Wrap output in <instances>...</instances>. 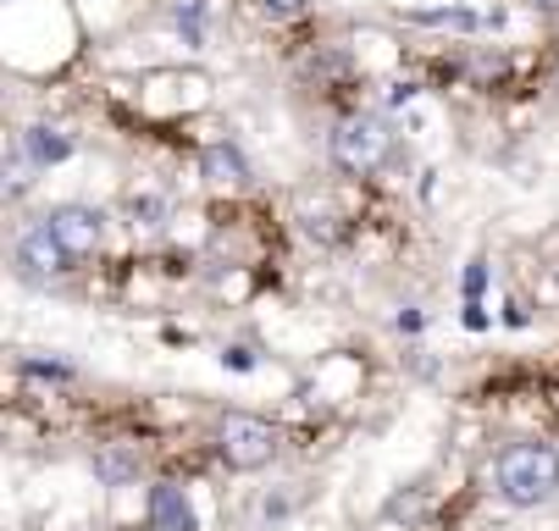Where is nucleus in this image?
I'll return each mask as SVG.
<instances>
[{
	"label": "nucleus",
	"mask_w": 559,
	"mask_h": 531,
	"mask_svg": "<svg viewBox=\"0 0 559 531\" xmlns=\"http://www.w3.org/2000/svg\"><path fill=\"white\" fill-rule=\"evenodd\" d=\"M493 487L510 509H537L559 493V448L543 437H521L510 448H499L493 460Z\"/></svg>",
	"instance_id": "nucleus-1"
},
{
	"label": "nucleus",
	"mask_w": 559,
	"mask_h": 531,
	"mask_svg": "<svg viewBox=\"0 0 559 531\" xmlns=\"http://www.w3.org/2000/svg\"><path fill=\"white\" fill-rule=\"evenodd\" d=\"M388 156H393V128H388V117H377L366 106L344 111L328 133V161L344 178H377L388 167Z\"/></svg>",
	"instance_id": "nucleus-2"
},
{
	"label": "nucleus",
	"mask_w": 559,
	"mask_h": 531,
	"mask_svg": "<svg viewBox=\"0 0 559 531\" xmlns=\"http://www.w3.org/2000/svg\"><path fill=\"white\" fill-rule=\"evenodd\" d=\"M277 426L266 415H250V410H227L216 421V454L227 460V471H266L277 460Z\"/></svg>",
	"instance_id": "nucleus-3"
},
{
	"label": "nucleus",
	"mask_w": 559,
	"mask_h": 531,
	"mask_svg": "<svg viewBox=\"0 0 559 531\" xmlns=\"http://www.w3.org/2000/svg\"><path fill=\"white\" fill-rule=\"evenodd\" d=\"M12 261H17V277H23V282H39V288H50V282H61V277L78 271V261L67 255V244L56 239V227H50L45 216L23 221Z\"/></svg>",
	"instance_id": "nucleus-4"
},
{
	"label": "nucleus",
	"mask_w": 559,
	"mask_h": 531,
	"mask_svg": "<svg viewBox=\"0 0 559 531\" xmlns=\"http://www.w3.org/2000/svg\"><path fill=\"white\" fill-rule=\"evenodd\" d=\"M45 221L56 227V239L67 244V255H72L78 266L100 261V250H106V216H100L95 205L67 200V205H50V210H45Z\"/></svg>",
	"instance_id": "nucleus-5"
},
{
	"label": "nucleus",
	"mask_w": 559,
	"mask_h": 531,
	"mask_svg": "<svg viewBox=\"0 0 559 531\" xmlns=\"http://www.w3.org/2000/svg\"><path fill=\"white\" fill-rule=\"evenodd\" d=\"M200 178L222 194H238V189H250V161H245V149H238L233 138H211L200 149Z\"/></svg>",
	"instance_id": "nucleus-6"
},
{
	"label": "nucleus",
	"mask_w": 559,
	"mask_h": 531,
	"mask_svg": "<svg viewBox=\"0 0 559 531\" xmlns=\"http://www.w3.org/2000/svg\"><path fill=\"white\" fill-rule=\"evenodd\" d=\"M144 520H150V531H200L194 504H189V493H183L178 482H155V487H150Z\"/></svg>",
	"instance_id": "nucleus-7"
},
{
	"label": "nucleus",
	"mask_w": 559,
	"mask_h": 531,
	"mask_svg": "<svg viewBox=\"0 0 559 531\" xmlns=\"http://www.w3.org/2000/svg\"><path fill=\"white\" fill-rule=\"evenodd\" d=\"M17 149H23V156L45 172V167H61L78 144H72V133H67V128H56V122H34V128H23V133H17Z\"/></svg>",
	"instance_id": "nucleus-8"
},
{
	"label": "nucleus",
	"mask_w": 559,
	"mask_h": 531,
	"mask_svg": "<svg viewBox=\"0 0 559 531\" xmlns=\"http://www.w3.org/2000/svg\"><path fill=\"white\" fill-rule=\"evenodd\" d=\"M405 23H416V28H454V34L493 28L488 12H471V7H421V12H405Z\"/></svg>",
	"instance_id": "nucleus-9"
},
{
	"label": "nucleus",
	"mask_w": 559,
	"mask_h": 531,
	"mask_svg": "<svg viewBox=\"0 0 559 531\" xmlns=\"http://www.w3.org/2000/svg\"><path fill=\"white\" fill-rule=\"evenodd\" d=\"M122 216H128L133 233H162V227L173 221V200L155 194V189H139V194L122 200Z\"/></svg>",
	"instance_id": "nucleus-10"
},
{
	"label": "nucleus",
	"mask_w": 559,
	"mask_h": 531,
	"mask_svg": "<svg viewBox=\"0 0 559 531\" xmlns=\"http://www.w3.org/2000/svg\"><path fill=\"white\" fill-rule=\"evenodd\" d=\"M139 471H144V454L128 448V443H106V448L95 454V476H100L106 487H128V482H139Z\"/></svg>",
	"instance_id": "nucleus-11"
},
{
	"label": "nucleus",
	"mask_w": 559,
	"mask_h": 531,
	"mask_svg": "<svg viewBox=\"0 0 559 531\" xmlns=\"http://www.w3.org/2000/svg\"><path fill=\"white\" fill-rule=\"evenodd\" d=\"M34 161L23 156V149H17V138H12V156H7V200H23L28 189H34Z\"/></svg>",
	"instance_id": "nucleus-12"
},
{
	"label": "nucleus",
	"mask_w": 559,
	"mask_h": 531,
	"mask_svg": "<svg viewBox=\"0 0 559 531\" xmlns=\"http://www.w3.org/2000/svg\"><path fill=\"white\" fill-rule=\"evenodd\" d=\"M17 371H23V376H39V383H72V376H78L67 360H34V354L17 360Z\"/></svg>",
	"instance_id": "nucleus-13"
},
{
	"label": "nucleus",
	"mask_w": 559,
	"mask_h": 531,
	"mask_svg": "<svg viewBox=\"0 0 559 531\" xmlns=\"http://www.w3.org/2000/svg\"><path fill=\"white\" fill-rule=\"evenodd\" d=\"M255 12H261L266 23H299V17L310 12V0H255Z\"/></svg>",
	"instance_id": "nucleus-14"
},
{
	"label": "nucleus",
	"mask_w": 559,
	"mask_h": 531,
	"mask_svg": "<svg viewBox=\"0 0 559 531\" xmlns=\"http://www.w3.org/2000/svg\"><path fill=\"white\" fill-rule=\"evenodd\" d=\"M526 7H532L537 17H548V23H559V0H526Z\"/></svg>",
	"instance_id": "nucleus-15"
}]
</instances>
